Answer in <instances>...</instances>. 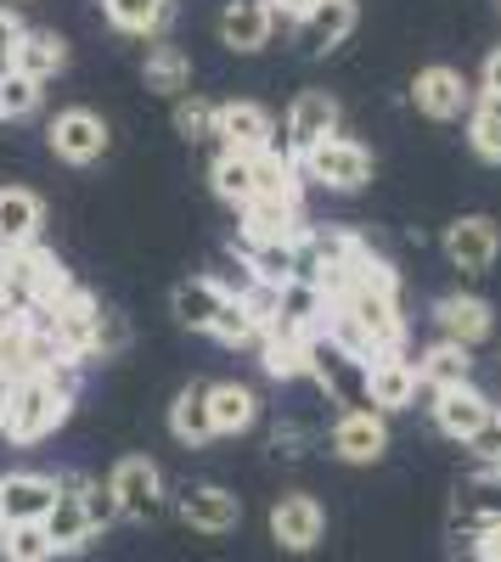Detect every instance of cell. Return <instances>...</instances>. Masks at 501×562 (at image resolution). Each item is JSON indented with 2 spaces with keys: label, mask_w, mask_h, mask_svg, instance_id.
Wrapping results in <instances>:
<instances>
[{
  "label": "cell",
  "mask_w": 501,
  "mask_h": 562,
  "mask_svg": "<svg viewBox=\"0 0 501 562\" xmlns=\"http://www.w3.org/2000/svg\"><path fill=\"white\" fill-rule=\"evenodd\" d=\"M74 394H79V378L74 366H57V371H23L18 389H12V411L0 422V434L12 445H40L45 434H57L68 411H74Z\"/></svg>",
  "instance_id": "6da1fadb"
},
{
  "label": "cell",
  "mask_w": 501,
  "mask_h": 562,
  "mask_svg": "<svg viewBox=\"0 0 501 562\" xmlns=\"http://www.w3.org/2000/svg\"><path fill=\"white\" fill-rule=\"evenodd\" d=\"M293 164H299V175H304V180L327 186V192H360V186L372 180V153L360 147V140H349V135L322 140V147L299 153Z\"/></svg>",
  "instance_id": "7a4b0ae2"
},
{
  "label": "cell",
  "mask_w": 501,
  "mask_h": 562,
  "mask_svg": "<svg viewBox=\"0 0 501 562\" xmlns=\"http://www.w3.org/2000/svg\"><path fill=\"white\" fill-rule=\"evenodd\" d=\"M304 378H315L338 405H349V411H372V400H367V366L360 360H349L338 344H327L322 333L310 338V349H304Z\"/></svg>",
  "instance_id": "3957f363"
},
{
  "label": "cell",
  "mask_w": 501,
  "mask_h": 562,
  "mask_svg": "<svg viewBox=\"0 0 501 562\" xmlns=\"http://www.w3.org/2000/svg\"><path fill=\"white\" fill-rule=\"evenodd\" d=\"M108 490H113L119 518H130V524L158 518V506H164V473L153 456H119L108 473Z\"/></svg>",
  "instance_id": "277c9868"
},
{
  "label": "cell",
  "mask_w": 501,
  "mask_h": 562,
  "mask_svg": "<svg viewBox=\"0 0 501 562\" xmlns=\"http://www.w3.org/2000/svg\"><path fill=\"white\" fill-rule=\"evenodd\" d=\"M214 140H220V153H232V158H265V153H277V124H270V113L259 102H220L214 108Z\"/></svg>",
  "instance_id": "5b68a950"
},
{
  "label": "cell",
  "mask_w": 501,
  "mask_h": 562,
  "mask_svg": "<svg viewBox=\"0 0 501 562\" xmlns=\"http://www.w3.org/2000/svg\"><path fill=\"white\" fill-rule=\"evenodd\" d=\"M45 140H52V153L63 164H97L108 147H113V135H108V119L102 113H90V108H63L52 124H45Z\"/></svg>",
  "instance_id": "8992f818"
},
{
  "label": "cell",
  "mask_w": 501,
  "mask_h": 562,
  "mask_svg": "<svg viewBox=\"0 0 501 562\" xmlns=\"http://www.w3.org/2000/svg\"><path fill=\"white\" fill-rule=\"evenodd\" d=\"M85 484H90L85 473H63V479H57V506L45 512V524H40L57 557H74V551H85L90 540H97V524L85 518V501H79Z\"/></svg>",
  "instance_id": "52a82bcc"
},
{
  "label": "cell",
  "mask_w": 501,
  "mask_h": 562,
  "mask_svg": "<svg viewBox=\"0 0 501 562\" xmlns=\"http://www.w3.org/2000/svg\"><path fill=\"white\" fill-rule=\"evenodd\" d=\"M496 254H501V231L490 214H463L445 225V259L463 276H485L496 265Z\"/></svg>",
  "instance_id": "ba28073f"
},
{
  "label": "cell",
  "mask_w": 501,
  "mask_h": 562,
  "mask_svg": "<svg viewBox=\"0 0 501 562\" xmlns=\"http://www.w3.org/2000/svg\"><path fill=\"white\" fill-rule=\"evenodd\" d=\"M501 524V473L496 467H479L474 479L457 484V495H450V529L457 535H485Z\"/></svg>",
  "instance_id": "9c48e42d"
},
{
  "label": "cell",
  "mask_w": 501,
  "mask_h": 562,
  "mask_svg": "<svg viewBox=\"0 0 501 562\" xmlns=\"http://www.w3.org/2000/svg\"><path fill=\"white\" fill-rule=\"evenodd\" d=\"M327 535V512L315 495H282L277 506H270V540H277L282 551H315Z\"/></svg>",
  "instance_id": "30bf717a"
},
{
  "label": "cell",
  "mask_w": 501,
  "mask_h": 562,
  "mask_svg": "<svg viewBox=\"0 0 501 562\" xmlns=\"http://www.w3.org/2000/svg\"><path fill=\"white\" fill-rule=\"evenodd\" d=\"M52 506H57V479L52 473H0V524L7 529L45 524Z\"/></svg>",
  "instance_id": "8fae6325"
},
{
  "label": "cell",
  "mask_w": 501,
  "mask_h": 562,
  "mask_svg": "<svg viewBox=\"0 0 501 562\" xmlns=\"http://www.w3.org/2000/svg\"><path fill=\"white\" fill-rule=\"evenodd\" d=\"M338 97H327V90H299L293 108H288V158L322 147V140L338 135Z\"/></svg>",
  "instance_id": "7c38bea8"
},
{
  "label": "cell",
  "mask_w": 501,
  "mask_h": 562,
  "mask_svg": "<svg viewBox=\"0 0 501 562\" xmlns=\"http://www.w3.org/2000/svg\"><path fill=\"white\" fill-rule=\"evenodd\" d=\"M180 512V524L198 529V535H232L243 524V501L232 490H220V484H187L175 501Z\"/></svg>",
  "instance_id": "4fadbf2b"
},
{
  "label": "cell",
  "mask_w": 501,
  "mask_h": 562,
  "mask_svg": "<svg viewBox=\"0 0 501 562\" xmlns=\"http://www.w3.org/2000/svg\"><path fill=\"white\" fill-rule=\"evenodd\" d=\"M355 34V0H315V7L293 23V45L304 57H327Z\"/></svg>",
  "instance_id": "5bb4252c"
},
{
  "label": "cell",
  "mask_w": 501,
  "mask_h": 562,
  "mask_svg": "<svg viewBox=\"0 0 501 562\" xmlns=\"http://www.w3.org/2000/svg\"><path fill=\"white\" fill-rule=\"evenodd\" d=\"M412 102H417V113H428V119H463L468 108H474V90H468V79L457 74V68H445V63H434V68H417V79H412Z\"/></svg>",
  "instance_id": "9a60e30c"
},
{
  "label": "cell",
  "mask_w": 501,
  "mask_h": 562,
  "mask_svg": "<svg viewBox=\"0 0 501 562\" xmlns=\"http://www.w3.org/2000/svg\"><path fill=\"white\" fill-rule=\"evenodd\" d=\"M389 450V422L383 411H344L333 422V456L349 467H372Z\"/></svg>",
  "instance_id": "2e32d148"
},
{
  "label": "cell",
  "mask_w": 501,
  "mask_h": 562,
  "mask_svg": "<svg viewBox=\"0 0 501 562\" xmlns=\"http://www.w3.org/2000/svg\"><path fill=\"white\" fill-rule=\"evenodd\" d=\"M490 411H496V400H490V394H479L474 383L439 389V394H434V428H439L445 439L468 445V439L485 428V422H490Z\"/></svg>",
  "instance_id": "e0dca14e"
},
{
  "label": "cell",
  "mask_w": 501,
  "mask_h": 562,
  "mask_svg": "<svg viewBox=\"0 0 501 562\" xmlns=\"http://www.w3.org/2000/svg\"><path fill=\"white\" fill-rule=\"evenodd\" d=\"M270 34H277V12L265 7V0H225L220 12V45H232L237 57H254L270 45Z\"/></svg>",
  "instance_id": "ac0fdd59"
},
{
  "label": "cell",
  "mask_w": 501,
  "mask_h": 562,
  "mask_svg": "<svg viewBox=\"0 0 501 562\" xmlns=\"http://www.w3.org/2000/svg\"><path fill=\"white\" fill-rule=\"evenodd\" d=\"M417 360H405L400 349L394 355H378L372 366H367V400H372V411H405L417 400Z\"/></svg>",
  "instance_id": "d6986e66"
},
{
  "label": "cell",
  "mask_w": 501,
  "mask_h": 562,
  "mask_svg": "<svg viewBox=\"0 0 501 562\" xmlns=\"http://www.w3.org/2000/svg\"><path fill=\"white\" fill-rule=\"evenodd\" d=\"M434 321H439L445 344H463V349H479V344L496 333L490 304L474 299V293H450V299H439V304H434Z\"/></svg>",
  "instance_id": "ffe728a7"
},
{
  "label": "cell",
  "mask_w": 501,
  "mask_h": 562,
  "mask_svg": "<svg viewBox=\"0 0 501 562\" xmlns=\"http://www.w3.org/2000/svg\"><path fill=\"white\" fill-rule=\"evenodd\" d=\"M40 225H45V203L29 192V186H0V248L7 254L34 248Z\"/></svg>",
  "instance_id": "44dd1931"
},
{
  "label": "cell",
  "mask_w": 501,
  "mask_h": 562,
  "mask_svg": "<svg viewBox=\"0 0 501 562\" xmlns=\"http://www.w3.org/2000/svg\"><path fill=\"white\" fill-rule=\"evenodd\" d=\"M225 299H232V288H225V281H214V276H192V281H180V288L169 293V310H175L180 326H192V333H209L214 315L225 310Z\"/></svg>",
  "instance_id": "7402d4cb"
},
{
  "label": "cell",
  "mask_w": 501,
  "mask_h": 562,
  "mask_svg": "<svg viewBox=\"0 0 501 562\" xmlns=\"http://www.w3.org/2000/svg\"><path fill=\"white\" fill-rule=\"evenodd\" d=\"M18 74H29L34 85H45L52 74L68 68V40L57 29H23V45H18V57H12Z\"/></svg>",
  "instance_id": "603a6c76"
},
{
  "label": "cell",
  "mask_w": 501,
  "mask_h": 562,
  "mask_svg": "<svg viewBox=\"0 0 501 562\" xmlns=\"http://www.w3.org/2000/svg\"><path fill=\"white\" fill-rule=\"evenodd\" d=\"M169 434L180 445H192L203 450L214 439V416H209V383H192V389H180L175 405H169Z\"/></svg>",
  "instance_id": "cb8c5ba5"
},
{
  "label": "cell",
  "mask_w": 501,
  "mask_h": 562,
  "mask_svg": "<svg viewBox=\"0 0 501 562\" xmlns=\"http://www.w3.org/2000/svg\"><path fill=\"white\" fill-rule=\"evenodd\" d=\"M209 416H214V439L220 434H248L259 422V400L248 383H209Z\"/></svg>",
  "instance_id": "d4e9b609"
},
{
  "label": "cell",
  "mask_w": 501,
  "mask_h": 562,
  "mask_svg": "<svg viewBox=\"0 0 501 562\" xmlns=\"http://www.w3.org/2000/svg\"><path fill=\"white\" fill-rule=\"evenodd\" d=\"M102 18H108L119 34L153 40V34H164V29H169L175 0H102Z\"/></svg>",
  "instance_id": "484cf974"
},
{
  "label": "cell",
  "mask_w": 501,
  "mask_h": 562,
  "mask_svg": "<svg viewBox=\"0 0 501 562\" xmlns=\"http://www.w3.org/2000/svg\"><path fill=\"white\" fill-rule=\"evenodd\" d=\"M142 79H147V90H158V97H187L192 90V57L180 52V45H153L147 52V63H142Z\"/></svg>",
  "instance_id": "4316f807"
},
{
  "label": "cell",
  "mask_w": 501,
  "mask_h": 562,
  "mask_svg": "<svg viewBox=\"0 0 501 562\" xmlns=\"http://www.w3.org/2000/svg\"><path fill=\"white\" fill-rule=\"evenodd\" d=\"M468 371H474V349H463V344H434V349H423V360H417V383L423 389H457V383H468Z\"/></svg>",
  "instance_id": "83f0119b"
},
{
  "label": "cell",
  "mask_w": 501,
  "mask_h": 562,
  "mask_svg": "<svg viewBox=\"0 0 501 562\" xmlns=\"http://www.w3.org/2000/svg\"><path fill=\"white\" fill-rule=\"evenodd\" d=\"M209 180H214V198H220V203H232V209H248V203L259 198L254 158H232V153H220V158H214V169H209Z\"/></svg>",
  "instance_id": "f1b7e54d"
},
{
  "label": "cell",
  "mask_w": 501,
  "mask_h": 562,
  "mask_svg": "<svg viewBox=\"0 0 501 562\" xmlns=\"http://www.w3.org/2000/svg\"><path fill=\"white\" fill-rule=\"evenodd\" d=\"M304 349H310V338L265 333V338H259V366H265V378H270V383H293V378H304Z\"/></svg>",
  "instance_id": "f546056e"
},
{
  "label": "cell",
  "mask_w": 501,
  "mask_h": 562,
  "mask_svg": "<svg viewBox=\"0 0 501 562\" xmlns=\"http://www.w3.org/2000/svg\"><path fill=\"white\" fill-rule=\"evenodd\" d=\"M468 140H474V153L485 158V164H501V97H474V108H468Z\"/></svg>",
  "instance_id": "4dcf8cb0"
},
{
  "label": "cell",
  "mask_w": 501,
  "mask_h": 562,
  "mask_svg": "<svg viewBox=\"0 0 501 562\" xmlns=\"http://www.w3.org/2000/svg\"><path fill=\"white\" fill-rule=\"evenodd\" d=\"M209 338H220V344L243 349V344H259V338H265V326H259V315L248 310V299H243V293H232V299H225V310L214 315Z\"/></svg>",
  "instance_id": "1f68e13d"
},
{
  "label": "cell",
  "mask_w": 501,
  "mask_h": 562,
  "mask_svg": "<svg viewBox=\"0 0 501 562\" xmlns=\"http://www.w3.org/2000/svg\"><path fill=\"white\" fill-rule=\"evenodd\" d=\"M40 113V85L29 74H0V124H12V119H34Z\"/></svg>",
  "instance_id": "d6a6232c"
},
{
  "label": "cell",
  "mask_w": 501,
  "mask_h": 562,
  "mask_svg": "<svg viewBox=\"0 0 501 562\" xmlns=\"http://www.w3.org/2000/svg\"><path fill=\"white\" fill-rule=\"evenodd\" d=\"M0 557H7V562H52L57 551H52V540H45L40 524H23V529L0 535Z\"/></svg>",
  "instance_id": "836d02e7"
},
{
  "label": "cell",
  "mask_w": 501,
  "mask_h": 562,
  "mask_svg": "<svg viewBox=\"0 0 501 562\" xmlns=\"http://www.w3.org/2000/svg\"><path fill=\"white\" fill-rule=\"evenodd\" d=\"M175 130L187 135V140H209V135H214V102L180 97V102H175Z\"/></svg>",
  "instance_id": "e575fe53"
},
{
  "label": "cell",
  "mask_w": 501,
  "mask_h": 562,
  "mask_svg": "<svg viewBox=\"0 0 501 562\" xmlns=\"http://www.w3.org/2000/svg\"><path fill=\"white\" fill-rule=\"evenodd\" d=\"M124 344H130V326H124V315L102 310V321H97V360H113Z\"/></svg>",
  "instance_id": "d590c367"
},
{
  "label": "cell",
  "mask_w": 501,
  "mask_h": 562,
  "mask_svg": "<svg viewBox=\"0 0 501 562\" xmlns=\"http://www.w3.org/2000/svg\"><path fill=\"white\" fill-rule=\"evenodd\" d=\"M79 501H85V518L97 524V529H108V524L119 518V506H113V490H108V484H85Z\"/></svg>",
  "instance_id": "8d00e7d4"
},
{
  "label": "cell",
  "mask_w": 501,
  "mask_h": 562,
  "mask_svg": "<svg viewBox=\"0 0 501 562\" xmlns=\"http://www.w3.org/2000/svg\"><path fill=\"white\" fill-rule=\"evenodd\" d=\"M468 450H474L485 467H496V461H501V405L490 411V422H485V428L468 439Z\"/></svg>",
  "instance_id": "74e56055"
},
{
  "label": "cell",
  "mask_w": 501,
  "mask_h": 562,
  "mask_svg": "<svg viewBox=\"0 0 501 562\" xmlns=\"http://www.w3.org/2000/svg\"><path fill=\"white\" fill-rule=\"evenodd\" d=\"M18 45H23V18L12 7H0V74H12Z\"/></svg>",
  "instance_id": "f35d334b"
},
{
  "label": "cell",
  "mask_w": 501,
  "mask_h": 562,
  "mask_svg": "<svg viewBox=\"0 0 501 562\" xmlns=\"http://www.w3.org/2000/svg\"><path fill=\"white\" fill-rule=\"evenodd\" d=\"M265 7L277 12V18H288V23H299V18H304V12L315 7V0H265Z\"/></svg>",
  "instance_id": "ab89813d"
},
{
  "label": "cell",
  "mask_w": 501,
  "mask_h": 562,
  "mask_svg": "<svg viewBox=\"0 0 501 562\" xmlns=\"http://www.w3.org/2000/svg\"><path fill=\"white\" fill-rule=\"evenodd\" d=\"M485 97H501V45L485 57Z\"/></svg>",
  "instance_id": "60d3db41"
},
{
  "label": "cell",
  "mask_w": 501,
  "mask_h": 562,
  "mask_svg": "<svg viewBox=\"0 0 501 562\" xmlns=\"http://www.w3.org/2000/svg\"><path fill=\"white\" fill-rule=\"evenodd\" d=\"M12 389H18V378H12V371H0V422H7V411H12Z\"/></svg>",
  "instance_id": "b9f144b4"
},
{
  "label": "cell",
  "mask_w": 501,
  "mask_h": 562,
  "mask_svg": "<svg viewBox=\"0 0 501 562\" xmlns=\"http://www.w3.org/2000/svg\"><path fill=\"white\" fill-rule=\"evenodd\" d=\"M0 535H7V524H0Z\"/></svg>",
  "instance_id": "7bdbcfd3"
},
{
  "label": "cell",
  "mask_w": 501,
  "mask_h": 562,
  "mask_svg": "<svg viewBox=\"0 0 501 562\" xmlns=\"http://www.w3.org/2000/svg\"><path fill=\"white\" fill-rule=\"evenodd\" d=\"M496 473H501V461H496Z\"/></svg>",
  "instance_id": "ee69618b"
}]
</instances>
